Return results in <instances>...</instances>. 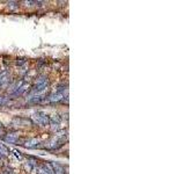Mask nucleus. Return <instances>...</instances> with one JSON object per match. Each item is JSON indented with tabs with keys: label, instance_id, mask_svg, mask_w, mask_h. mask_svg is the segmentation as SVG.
Instances as JSON below:
<instances>
[{
	"label": "nucleus",
	"instance_id": "2",
	"mask_svg": "<svg viewBox=\"0 0 185 174\" xmlns=\"http://www.w3.org/2000/svg\"><path fill=\"white\" fill-rule=\"evenodd\" d=\"M46 87H48V79L45 77H41V78L37 79L35 86L32 87L31 93L32 94H41V93H43V91Z\"/></svg>",
	"mask_w": 185,
	"mask_h": 174
},
{
	"label": "nucleus",
	"instance_id": "8",
	"mask_svg": "<svg viewBox=\"0 0 185 174\" xmlns=\"http://www.w3.org/2000/svg\"><path fill=\"white\" fill-rule=\"evenodd\" d=\"M27 88H28V85H23V86H20L18 87L15 91L13 92V95H21V94H23L24 92L27 91Z\"/></svg>",
	"mask_w": 185,
	"mask_h": 174
},
{
	"label": "nucleus",
	"instance_id": "13",
	"mask_svg": "<svg viewBox=\"0 0 185 174\" xmlns=\"http://www.w3.org/2000/svg\"><path fill=\"white\" fill-rule=\"evenodd\" d=\"M4 135V128H2V126H1V123H0V136Z\"/></svg>",
	"mask_w": 185,
	"mask_h": 174
},
{
	"label": "nucleus",
	"instance_id": "6",
	"mask_svg": "<svg viewBox=\"0 0 185 174\" xmlns=\"http://www.w3.org/2000/svg\"><path fill=\"white\" fill-rule=\"evenodd\" d=\"M26 148H29V149H34V148H37V145H38V140L36 138H31V139H28L24 142L23 144Z\"/></svg>",
	"mask_w": 185,
	"mask_h": 174
},
{
	"label": "nucleus",
	"instance_id": "3",
	"mask_svg": "<svg viewBox=\"0 0 185 174\" xmlns=\"http://www.w3.org/2000/svg\"><path fill=\"white\" fill-rule=\"evenodd\" d=\"M65 98V91L62 92H57V93H53L51 95H49L45 101H49V102H59V101H62Z\"/></svg>",
	"mask_w": 185,
	"mask_h": 174
},
{
	"label": "nucleus",
	"instance_id": "5",
	"mask_svg": "<svg viewBox=\"0 0 185 174\" xmlns=\"http://www.w3.org/2000/svg\"><path fill=\"white\" fill-rule=\"evenodd\" d=\"M5 142L6 143H9V144H15L18 143L19 140V136L16 134H8V135L5 137Z\"/></svg>",
	"mask_w": 185,
	"mask_h": 174
},
{
	"label": "nucleus",
	"instance_id": "12",
	"mask_svg": "<svg viewBox=\"0 0 185 174\" xmlns=\"http://www.w3.org/2000/svg\"><path fill=\"white\" fill-rule=\"evenodd\" d=\"M13 152H14V154H15V157H16L18 159H22V154H21V152H20V151H16V150H15V151H13Z\"/></svg>",
	"mask_w": 185,
	"mask_h": 174
},
{
	"label": "nucleus",
	"instance_id": "11",
	"mask_svg": "<svg viewBox=\"0 0 185 174\" xmlns=\"http://www.w3.org/2000/svg\"><path fill=\"white\" fill-rule=\"evenodd\" d=\"M7 154H8V150L0 144V156H7Z\"/></svg>",
	"mask_w": 185,
	"mask_h": 174
},
{
	"label": "nucleus",
	"instance_id": "9",
	"mask_svg": "<svg viewBox=\"0 0 185 174\" xmlns=\"http://www.w3.org/2000/svg\"><path fill=\"white\" fill-rule=\"evenodd\" d=\"M6 83H7V72L2 71V72H0V87L5 86Z\"/></svg>",
	"mask_w": 185,
	"mask_h": 174
},
{
	"label": "nucleus",
	"instance_id": "7",
	"mask_svg": "<svg viewBox=\"0 0 185 174\" xmlns=\"http://www.w3.org/2000/svg\"><path fill=\"white\" fill-rule=\"evenodd\" d=\"M31 123L29 120H27V118H21V117H15L13 120V124H18V126H27V124H29Z\"/></svg>",
	"mask_w": 185,
	"mask_h": 174
},
{
	"label": "nucleus",
	"instance_id": "10",
	"mask_svg": "<svg viewBox=\"0 0 185 174\" xmlns=\"http://www.w3.org/2000/svg\"><path fill=\"white\" fill-rule=\"evenodd\" d=\"M8 8L12 9V11H15V9H18L19 8L18 2H15V1H11V2L8 4Z\"/></svg>",
	"mask_w": 185,
	"mask_h": 174
},
{
	"label": "nucleus",
	"instance_id": "1",
	"mask_svg": "<svg viewBox=\"0 0 185 174\" xmlns=\"http://www.w3.org/2000/svg\"><path fill=\"white\" fill-rule=\"evenodd\" d=\"M32 122L38 124V126H49L50 124V116H48L46 114L38 112L32 115Z\"/></svg>",
	"mask_w": 185,
	"mask_h": 174
},
{
	"label": "nucleus",
	"instance_id": "4",
	"mask_svg": "<svg viewBox=\"0 0 185 174\" xmlns=\"http://www.w3.org/2000/svg\"><path fill=\"white\" fill-rule=\"evenodd\" d=\"M37 173L38 174H54V170H53L52 165L50 164H45V165H41L37 168Z\"/></svg>",
	"mask_w": 185,
	"mask_h": 174
}]
</instances>
